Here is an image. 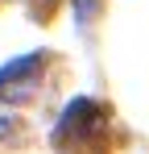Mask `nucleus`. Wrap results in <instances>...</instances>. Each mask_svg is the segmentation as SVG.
<instances>
[{
  "instance_id": "2",
  "label": "nucleus",
  "mask_w": 149,
  "mask_h": 154,
  "mask_svg": "<svg viewBox=\"0 0 149 154\" xmlns=\"http://www.w3.org/2000/svg\"><path fill=\"white\" fill-rule=\"evenodd\" d=\"M91 8H95V0H74V17H79V21H87Z\"/></svg>"
},
{
  "instance_id": "1",
  "label": "nucleus",
  "mask_w": 149,
  "mask_h": 154,
  "mask_svg": "<svg viewBox=\"0 0 149 154\" xmlns=\"http://www.w3.org/2000/svg\"><path fill=\"white\" fill-rule=\"evenodd\" d=\"M37 67H42V54H29V58H17V63H8V67L0 71V88H4V83H13V79H29Z\"/></svg>"
}]
</instances>
